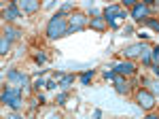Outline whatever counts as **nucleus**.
I'll return each instance as SVG.
<instances>
[{"mask_svg": "<svg viewBox=\"0 0 159 119\" xmlns=\"http://www.w3.org/2000/svg\"><path fill=\"white\" fill-rule=\"evenodd\" d=\"M70 34V26L64 19V15H53L47 24V36L49 38H57V36H68Z\"/></svg>", "mask_w": 159, "mask_h": 119, "instance_id": "f257e3e1", "label": "nucleus"}, {"mask_svg": "<svg viewBox=\"0 0 159 119\" xmlns=\"http://www.w3.org/2000/svg\"><path fill=\"white\" fill-rule=\"evenodd\" d=\"M2 102L17 111V108L21 107V87H7L2 92Z\"/></svg>", "mask_w": 159, "mask_h": 119, "instance_id": "f03ea898", "label": "nucleus"}, {"mask_svg": "<svg viewBox=\"0 0 159 119\" xmlns=\"http://www.w3.org/2000/svg\"><path fill=\"white\" fill-rule=\"evenodd\" d=\"M102 15L106 17V21L110 24V28H117V26H119V21H117L119 17H127L125 11H123L121 7H117V4H108V7L102 11Z\"/></svg>", "mask_w": 159, "mask_h": 119, "instance_id": "7ed1b4c3", "label": "nucleus"}, {"mask_svg": "<svg viewBox=\"0 0 159 119\" xmlns=\"http://www.w3.org/2000/svg\"><path fill=\"white\" fill-rule=\"evenodd\" d=\"M136 100H138V107L144 108V111H151V108L155 107V96L151 94L148 89H140L138 96H136Z\"/></svg>", "mask_w": 159, "mask_h": 119, "instance_id": "20e7f679", "label": "nucleus"}, {"mask_svg": "<svg viewBox=\"0 0 159 119\" xmlns=\"http://www.w3.org/2000/svg\"><path fill=\"white\" fill-rule=\"evenodd\" d=\"M68 26H70V32H81V30L87 28V17L83 15V13H72Z\"/></svg>", "mask_w": 159, "mask_h": 119, "instance_id": "39448f33", "label": "nucleus"}, {"mask_svg": "<svg viewBox=\"0 0 159 119\" xmlns=\"http://www.w3.org/2000/svg\"><path fill=\"white\" fill-rule=\"evenodd\" d=\"M7 79H9V83L19 85V87H28V83H30L28 74H24V72H19V70H9L7 72Z\"/></svg>", "mask_w": 159, "mask_h": 119, "instance_id": "423d86ee", "label": "nucleus"}, {"mask_svg": "<svg viewBox=\"0 0 159 119\" xmlns=\"http://www.w3.org/2000/svg\"><path fill=\"white\" fill-rule=\"evenodd\" d=\"M132 17H134L136 21H144V19L148 17V7L144 4V2L134 4V7H132Z\"/></svg>", "mask_w": 159, "mask_h": 119, "instance_id": "0eeeda50", "label": "nucleus"}, {"mask_svg": "<svg viewBox=\"0 0 159 119\" xmlns=\"http://www.w3.org/2000/svg\"><path fill=\"white\" fill-rule=\"evenodd\" d=\"M147 45H142V43H138V45H129V47L125 49L123 53H125V58L127 60H132V58H138V55H142L144 51H147Z\"/></svg>", "mask_w": 159, "mask_h": 119, "instance_id": "6e6552de", "label": "nucleus"}, {"mask_svg": "<svg viewBox=\"0 0 159 119\" xmlns=\"http://www.w3.org/2000/svg\"><path fill=\"white\" fill-rule=\"evenodd\" d=\"M112 70L117 72V74H123V77H132V74L136 72V68H134L132 62H121V64H117Z\"/></svg>", "mask_w": 159, "mask_h": 119, "instance_id": "1a4fd4ad", "label": "nucleus"}, {"mask_svg": "<svg viewBox=\"0 0 159 119\" xmlns=\"http://www.w3.org/2000/svg\"><path fill=\"white\" fill-rule=\"evenodd\" d=\"M19 4V9L25 13H36L40 9V0H19L17 2Z\"/></svg>", "mask_w": 159, "mask_h": 119, "instance_id": "9d476101", "label": "nucleus"}, {"mask_svg": "<svg viewBox=\"0 0 159 119\" xmlns=\"http://www.w3.org/2000/svg\"><path fill=\"white\" fill-rule=\"evenodd\" d=\"M2 15H4V19H9V21L17 19V17H19V4H17V2H11V4L4 9V13H2Z\"/></svg>", "mask_w": 159, "mask_h": 119, "instance_id": "9b49d317", "label": "nucleus"}, {"mask_svg": "<svg viewBox=\"0 0 159 119\" xmlns=\"http://www.w3.org/2000/svg\"><path fill=\"white\" fill-rule=\"evenodd\" d=\"M115 89H117V94H121V96L129 92V85L125 83L123 74H117V77H115Z\"/></svg>", "mask_w": 159, "mask_h": 119, "instance_id": "f8f14e48", "label": "nucleus"}, {"mask_svg": "<svg viewBox=\"0 0 159 119\" xmlns=\"http://www.w3.org/2000/svg\"><path fill=\"white\" fill-rule=\"evenodd\" d=\"M89 26L93 28V30H98V32H104L106 30V17H96V19H91Z\"/></svg>", "mask_w": 159, "mask_h": 119, "instance_id": "ddd939ff", "label": "nucleus"}, {"mask_svg": "<svg viewBox=\"0 0 159 119\" xmlns=\"http://www.w3.org/2000/svg\"><path fill=\"white\" fill-rule=\"evenodd\" d=\"M151 55H153V72L159 74V45L151 51Z\"/></svg>", "mask_w": 159, "mask_h": 119, "instance_id": "4468645a", "label": "nucleus"}, {"mask_svg": "<svg viewBox=\"0 0 159 119\" xmlns=\"http://www.w3.org/2000/svg\"><path fill=\"white\" fill-rule=\"evenodd\" d=\"M19 34H21V32H19L17 28H4V36H7L9 40H15V38H19Z\"/></svg>", "mask_w": 159, "mask_h": 119, "instance_id": "2eb2a0df", "label": "nucleus"}, {"mask_svg": "<svg viewBox=\"0 0 159 119\" xmlns=\"http://www.w3.org/2000/svg\"><path fill=\"white\" fill-rule=\"evenodd\" d=\"M9 47H11V40H9L7 36H2V38H0V53H2V55H7Z\"/></svg>", "mask_w": 159, "mask_h": 119, "instance_id": "dca6fc26", "label": "nucleus"}, {"mask_svg": "<svg viewBox=\"0 0 159 119\" xmlns=\"http://www.w3.org/2000/svg\"><path fill=\"white\" fill-rule=\"evenodd\" d=\"M151 51H153V49H147V51H144V53L140 55V58H142V64H144V66H151V64H153V55H151Z\"/></svg>", "mask_w": 159, "mask_h": 119, "instance_id": "f3484780", "label": "nucleus"}, {"mask_svg": "<svg viewBox=\"0 0 159 119\" xmlns=\"http://www.w3.org/2000/svg\"><path fill=\"white\" fill-rule=\"evenodd\" d=\"M60 83H61V87H70V85L74 83V74H66V77L61 79Z\"/></svg>", "mask_w": 159, "mask_h": 119, "instance_id": "a211bd4d", "label": "nucleus"}, {"mask_svg": "<svg viewBox=\"0 0 159 119\" xmlns=\"http://www.w3.org/2000/svg\"><path fill=\"white\" fill-rule=\"evenodd\" d=\"M91 77H93V70H89V72H83V74H81V83H83V85H87L89 81H91Z\"/></svg>", "mask_w": 159, "mask_h": 119, "instance_id": "6ab92c4d", "label": "nucleus"}, {"mask_svg": "<svg viewBox=\"0 0 159 119\" xmlns=\"http://www.w3.org/2000/svg\"><path fill=\"white\" fill-rule=\"evenodd\" d=\"M144 24H147L148 28H153V30H157V32H159V21H157V19H144Z\"/></svg>", "mask_w": 159, "mask_h": 119, "instance_id": "aec40b11", "label": "nucleus"}, {"mask_svg": "<svg viewBox=\"0 0 159 119\" xmlns=\"http://www.w3.org/2000/svg\"><path fill=\"white\" fill-rule=\"evenodd\" d=\"M72 11V4H70V2H66V4H64V7H61V11H60V15H68V13Z\"/></svg>", "mask_w": 159, "mask_h": 119, "instance_id": "412c9836", "label": "nucleus"}, {"mask_svg": "<svg viewBox=\"0 0 159 119\" xmlns=\"http://www.w3.org/2000/svg\"><path fill=\"white\" fill-rule=\"evenodd\" d=\"M66 98H68L66 94H57V98H55V102H57V104H64V102H66Z\"/></svg>", "mask_w": 159, "mask_h": 119, "instance_id": "4be33fe9", "label": "nucleus"}, {"mask_svg": "<svg viewBox=\"0 0 159 119\" xmlns=\"http://www.w3.org/2000/svg\"><path fill=\"white\" fill-rule=\"evenodd\" d=\"M36 62L40 64V62H47V53H38L36 55Z\"/></svg>", "mask_w": 159, "mask_h": 119, "instance_id": "5701e85b", "label": "nucleus"}, {"mask_svg": "<svg viewBox=\"0 0 159 119\" xmlns=\"http://www.w3.org/2000/svg\"><path fill=\"white\" fill-rule=\"evenodd\" d=\"M138 4V0H123V7H134Z\"/></svg>", "mask_w": 159, "mask_h": 119, "instance_id": "b1692460", "label": "nucleus"}, {"mask_svg": "<svg viewBox=\"0 0 159 119\" xmlns=\"http://www.w3.org/2000/svg\"><path fill=\"white\" fill-rule=\"evenodd\" d=\"M34 87H36V89H40V87H47V83H45L43 79H38L36 83H34Z\"/></svg>", "mask_w": 159, "mask_h": 119, "instance_id": "393cba45", "label": "nucleus"}, {"mask_svg": "<svg viewBox=\"0 0 159 119\" xmlns=\"http://www.w3.org/2000/svg\"><path fill=\"white\" fill-rule=\"evenodd\" d=\"M47 87H49V89H53V87H55V81H53V79H51V81H47Z\"/></svg>", "mask_w": 159, "mask_h": 119, "instance_id": "a878e982", "label": "nucleus"}, {"mask_svg": "<svg viewBox=\"0 0 159 119\" xmlns=\"http://www.w3.org/2000/svg\"><path fill=\"white\" fill-rule=\"evenodd\" d=\"M153 2H157V0H144V4H153Z\"/></svg>", "mask_w": 159, "mask_h": 119, "instance_id": "bb28decb", "label": "nucleus"}]
</instances>
